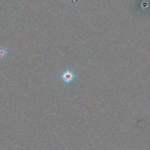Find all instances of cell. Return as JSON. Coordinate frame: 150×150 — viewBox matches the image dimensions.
<instances>
[{"label":"cell","mask_w":150,"mask_h":150,"mask_svg":"<svg viewBox=\"0 0 150 150\" xmlns=\"http://www.w3.org/2000/svg\"><path fill=\"white\" fill-rule=\"evenodd\" d=\"M63 81L66 83H69L71 82L74 79L76 78V74L70 70H66L63 71L60 76Z\"/></svg>","instance_id":"obj_1"},{"label":"cell","mask_w":150,"mask_h":150,"mask_svg":"<svg viewBox=\"0 0 150 150\" xmlns=\"http://www.w3.org/2000/svg\"><path fill=\"white\" fill-rule=\"evenodd\" d=\"M8 50L6 47H0V59L4 58L7 54Z\"/></svg>","instance_id":"obj_2"}]
</instances>
